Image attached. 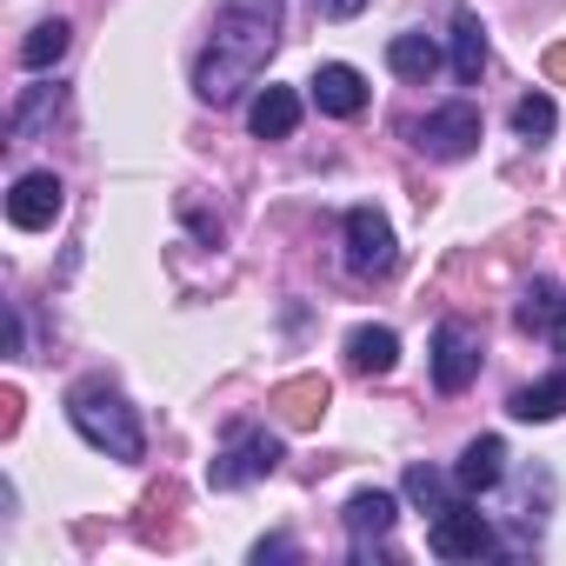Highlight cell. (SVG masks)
Masks as SVG:
<instances>
[{
	"label": "cell",
	"mask_w": 566,
	"mask_h": 566,
	"mask_svg": "<svg viewBox=\"0 0 566 566\" xmlns=\"http://www.w3.org/2000/svg\"><path fill=\"white\" fill-rule=\"evenodd\" d=\"M347 367L354 374H394L400 367V334L394 327H354L347 334Z\"/></svg>",
	"instance_id": "14"
},
{
	"label": "cell",
	"mask_w": 566,
	"mask_h": 566,
	"mask_svg": "<svg viewBox=\"0 0 566 566\" xmlns=\"http://www.w3.org/2000/svg\"><path fill=\"white\" fill-rule=\"evenodd\" d=\"M307 87H314V107L334 114V120H354V114L367 107V81H360V67H347V61H327Z\"/></svg>",
	"instance_id": "11"
},
{
	"label": "cell",
	"mask_w": 566,
	"mask_h": 566,
	"mask_svg": "<svg viewBox=\"0 0 566 566\" xmlns=\"http://www.w3.org/2000/svg\"><path fill=\"white\" fill-rule=\"evenodd\" d=\"M54 114H61V87H28V94L14 101V114H8V134H14V140H34Z\"/></svg>",
	"instance_id": "18"
},
{
	"label": "cell",
	"mask_w": 566,
	"mask_h": 566,
	"mask_svg": "<svg viewBox=\"0 0 566 566\" xmlns=\"http://www.w3.org/2000/svg\"><path fill=\"white\" fill-rule=\"evenodd\" d=\"M553 127H559L553 94H526V101H513V134H520V140H546Z\"/></svg>",
	"instance_id": "21"
},
{
	"label": "cell",
	"mask_w": 566,
	"mask_h": 566,
	"mask_svg": "<svg viewBox=\"0 0 566 566\" xmlns=\"http://www.w3.org/2000/svg\"><path fill=\"white\" fill-rule=\"evenodd\" d=\"M506 413H513V420H526V427H533V420H559V413H566V367H559L553 380L520 387V394L506 400Z\"/></svg>",
	"instance_id": "17"
},
{
	"label": "cell",
	"mask_w": 566,
	"mask_h": 566,
	"mask_svg": "<svg viewBox=\"0 0 566 566\" xmlns=\"http://www.w3.org/2000/svg\"><path fill=\"white\" fill-rule=\"evenodd\" d=\"M387 67H394L400 81H420V87H427V81L440 74V48H433L427 34H394V41H387Z\"/></svg>",
	"instance_id": "16"
},
{
	"label": "cell",
	"mask_w": 566,
	"mask_h": 566,
	"mask_svg": "<svg viewBox=\"0 0 566 566\" xmlns=\"http://www.w3.org/2000/svg\"><path fill=\"white\" fill-rule=\"evenodd\" d=\"M67 41H74V28H67V21H41V28L21 41V67H28V74H48V67L67 54Z\"/></svg>",
	"instance_id": "19"
},
{
	"label": "cell",
	"mask_w": 566,
	"mask_h": 566,
	"mask_svg": "<svg viewBox=\"0 0 566 566\" xmlns=\"http://www.w3.org/2000/svg\"><path fill=\"white\" fill-rule=\"evenodd\" d=\"M553 340L566 347V301H559V321H553Z\"/></svg>",
	"instance_id": "26"
},
{
	"label": "cell",
	"mask_w": 566,
	"mask_h": 566,
	"mask_svg": "<svg viewBox=\"0 0 566 566\" xmlns=\"http://www.w3.org/2000/svg\"><path fill=\"white\" fill-rule=\"evenodd\" d=\"M513 321L526 334H553V321H559V287L553 280H533V287L520 294V307H513Z\"/></svg>",
	"instance_id": "20"
},
{
	"label": "cell",
	"mask_w": 566,
	"mask_h": 566,
	"mask_svg": "<svg viewBox=\"0 0 566 566\" xmlns=\"http://www.w3.org/2000/svg\"><path fill=\"white\" fill-rule=\"evenodd\" d=\"M453 74H460L467 87L486 74V28H480L473 8H453Z\"/></svg>",
	"instance_id": "15"
},
{
	"label": "cell",
	"mask_w": 566,
	"mask_h": 566,
	"mask_svg": "<svg viewBox=\"0 0 566 566\" xmlns=\"http://www.w3.org/2000/svg\"><path fill=\"white\" fill-rule=\"evenodd\" d=\"M280 21H287V0H220L213 41H207V54L193 67V94L207 107H233L260 81V67L273 61Z\"/></svg>",
	"instance_id": "1"
},
{
	"label": "cell",
	"mask_w": 566,
	"mask_h": 566,
	"mask_svg": "<svg viewBox=\"0 0 566 566\" xmlns=\"http://www.w3.org/2000/svg\"><path fill=\"white\" fill-rule=\"evenodd\" d=\"M500 480H506V440H500V433L467 440V453H460V467H453V486H460V493H493Z\"/></svg>",
	"instance_id": "12"
},
{
	"label": "cell",
	"mask_w": 566,
	"mask_h": 566,
	"mask_svg": "<svg viewBox=\"0 0 566 566\" xmlns=\"http://www.w3.org/2000/svg\"><path fill=\"white\" fill-rule=\"evenodd\" d=\"M480 374V334L467 321H440L433 327V387L440 394H467Z\"/></svg>",
	"instance_id": "7"
},
{
	"label": "cell",
	"mask_w": 566,
	"mask_h": 566,
	"mask_svg": "<svg viewBox=\"0 0 566 566\" xmlns=\"http://www.w3.org/2000/svg\"><path fill=\"white\" fill-rule=\"evenodd\" d=\"M67 420H74V433H81L94 453H107V460H140V453H147L140 413H134L107 380H81V387H67Z\"/></svg>",
	"instance_id": "2"
},
{
	"label": "cell",
	"mask_w": 566,
	"mask_h": 566,
	"mask_svg": "<svg viewBox=\"0 0 566 566\" xmlns=\"http://www.w3.org/2000/svg\"><path fill=\"white\" fill-rule=\"evenodd\" d=\"M247 127H253V140H287L301 127V94L294 87H260L253 107H247Z\"/></svg>",
	"instance_id": "13"
},
{
	"label": "cell",
	"mask_w": 566,
	"mask_h": 566,
	"mask_svg": "<svg viewBox=\"0 0 566 566\" xmlns=\"http://www.w3.org/2000/svg\"><path fill=\"white\" fill-rule=\"evenodd\" d=\"M400 500L394 493H354L347 500V533H354V559H380V539L394 533Z\"/></svg>",
	"instance_id": "9"
},
{
	"label": "cell",
	"mask_w": 566,
	"mask_h": 566,
	"mask_svg": "<svg viewBox=\"0 0 566 566\" xmlns=\"http://www.w3.org/2000/svg\"><path fill=\"white\" fill-rule=\"evenodd\" d=\"M407 500H413L420 513H440V506H453V486H447L433 467H407Z\"/></svg>",
	"instance_id": "22"
},
{
	"label": "cell",
	"mask_w": 566,
	"mask_h": 566,
	"mask_svg": "<svg viewBox=\"0 0 566 566\" xmlns=\"http://www.w3.org/2000/svg\"><path fill=\"white\" fill-rule=\"evenodd\" d=\"M427 546H433L440 559H480V553H493V526H486V513H473V493H460L453 506L433 513Z\"/></svg>",
	"instance_id": "5"
},
{
	"label": "cell",
	"mask_w": 566,
	"mask_h": 566,
	"mask_svg": "<svg viewBox=\"0 0 566 566\" xmlns=\"http://www.w3.org/2000/svg\"><path fill=\"white\" fill-rule=\"evenodd\" d=\"M266 559H294V539H280V533L260 539V546H253V566H266Z\"/></svg>",
	"instance_id": "24"
},
{
	"label": "cell",
	"mask_w": 566,
	"mask_h": 566,
	"mask_svg": "<svg viewBox=\"0 0 566 566\" xmlns=\"http://www.w3.org/2000/svg\"><path fill=\"white\" fill-rule=\"evenodd\" d=\"M539 67H546V81H553V87H566V41H553Z\"/></svg>",
	"instance_id": "25"
},
{
	"label": "cell",
	"mask_w": 566,
	"mask_h": 566,
	"mask_svg": "<svg viewBox=\"0 0 566 566\" xmlns=\"http://www.w3.org/2000/svg\"><path fill=\"white\" fill-rule=\"evenodd\" d=\"M273 467H280V440H273L266 427H233L227 447H220L213 467H207V486H213V493H233V486L266 480Z\"/></svg>",
	"instance_id": "3"
},
{
	"label": "cell",
	"mask_w": 566,
	"mask_h": 566,
	"mask_svg": "<svg viewBox=\"0 0 566 566\" xmlns=\"http://www.w3.org/2000/svg\"><path fill=\"white\" fill-rule=\"evenodd\" d=\"M61 207H67L61 174H21V180H14V193H8V220H14L21 233L54 227V220H61Z\"/></svg>",
	"instance_id": "8"
},
{
	"label": "cell",
	"mask_w": 566,
	"mask_h": 566,
	"mask_svg": "<svg viewBox=\"0 0 566 566\" xmlns=\"http://www.w3.org/2000/svg\"><path fill=\"white\" fill-rule=\"evenodd\" d=\"M394 260H400V247H394L387 213H380V207H354V213H347V273H354V280H387Z\"/></svg>",
	"instance_id": "4"
},
{
	"label": "cell",
	"mask_w": 566,
	"mask_h": 566,
	"mask_svg": "<svg viewBox=\"0 0 566 566\" xmlns=\"http://www.w3.org/2000/svg\"><path fill=\"white\" fill-rule=\"evenodd\" d=\"M360 8H367V0H314V14H321V21H354Z\"/></svg>",
	"instance_id": "23"
},
{
	"label": "cell",
	"mask_w": 566,
	"mask_h": 566,
	"mask_svg": "<svg viewBox=\"0 0 566 566\" xmlns=\"http://www.w3.org/2000/svg\"><path fill=\"white\" fill-rule=\"evenodd\" d=\"M413 147H420V154H433V160H467V154L480 147V107L453 101V107H440V114L413 120Z\"/></svg>",
	"instance_id": "6"
},
{
	"label": "cell",
	"mask_w": 566,
	"mask_h": 566,
	"mask_svg": "<svg viewBox=\"0 0 566 566\" xmlns=\"http://www.w3.org/2000/svg\"><path fill=\"white\" fill-rule=\"evenodd\" d=\"M327 400H334L327 374H301V380H280L266 407L287 420V427H321V420H327Z\"/></svg>",
	"instance_id": "10"
}]
</instances>
